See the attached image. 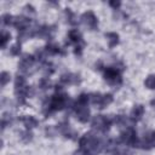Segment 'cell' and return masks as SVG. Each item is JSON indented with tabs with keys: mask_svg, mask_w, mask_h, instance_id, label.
I'll return each instance as SVG.
<instances>
[{
	"mask_svg": "<svg viewBox=\"0 0 155 155\" xmlns=\"http://www.w3.org/2000/svg\"><path fill=\"white\" fill-rule=\"evenodd\" d=\"M88 99H90V96H87V94H85V93L80 94V96L78 97V99H76L75 108H78V107H86L87 103H88Z\"/></svg>",
	"mask_w": 155,
	"mask_h": 155,
	"instance_id": "cell-14",
	"label": "cell"
},
{
	"mask_svg": "<svg viewBox=\"0 0 155 155\" xmlns=\"http://www.w3.org/2000/svg\"><path fill=\"white\" fill-rule=\"evenodd\" d=\"M40 86H41L42 88H47V87L50 86V81H48L47 79H42L41 82H40Z\"/></svg>",
	"mask_w": 155,
	"mask_h": 155,
	"instance_id": "cell-23",
	"label": "cell"
},
{
	"mask_svg": "<svg viewBox=\"0 0 155 155\" xmlns=\"http://www.w3.org/2000/svg\"><path fill=\"white\" fill-rule=\"evenodd\" d=\"M22 121H23V124H24V126H25L27 128H33V127H35V126L38 125L36 119L33 117V116H24V117L22 119Z\"/></svg>",
	"mask_w": 155,
	"mask_h": 155,
	"instance_id": "cell-13",
	"label": "cell"
},
{
	"mask_svg": "<svg viewBox=\"0 0 155 155\" xmlns=\"http://www.w3.org/2000/svg\"><path fill=\"white\" fill-rule=\"evenodd\" d=\"M111 101H113V97H111V94H99V93H94V94H92L91 96V102L94 104V105H97L98 108H104V107H107L109 103H111Z\"/></svg>",
	"mask_w": 155,
	"mask_h": 155,
	"instance_id": "cell-4",
	"label": "cell"
},
{
	"mask_svg": "<svg viewBox=\"0 0 155 155\" xmlns=\"http://www.w3.org/2000/svg\"><path fill=\"white\" fill-rule=\"evenodd\" d=\"M144 85H145L148 88H150V90L155 88V75H149V76L145 79Z\"/></svg>",
	"mask_w": 155,
	"mask_h": 155,
	"instance_id": "cell-16",
	"label": "cell"
},
{
	"mask_svg": "<svg viewBox=\"0 0 155 155\" xmlns=\"http://www.w3.org/2000/svg\"><path fill=\"white\" fill-rule=\"evenodd\" d=\"M10 40V34L6 33V31H2L1 33V47L4 48L6 46V42Z\"/></svg>",
	"mask_w": 155,
	"mask_h": 155,
	"instance_id": "cell-19",
	"label": "cell"
},
{
	"mask_svg": "<svg viewBox=\"0 0 155 155\" xmlns=\"http://www.w3.org/2000/svg\"><path fill=\"white\" fill-rule=\"evenodd\" d=\"M105 38H107L109 47H114V46H116L119 44V35L116 33H107Z\"/></svg>",
	"mask_w": 155,
	"mask_h": 155,
	"instance_id": "cell-11",
	"label": "cell"
},
{
	"mask_svg": "<svg viewBox=\"0 0 155 155\" xmlns=\"http://www.w3.org/2000/svg\"><path fill=\"white\" fill-rule=\"evenodd\" d=\"M61 80L64 84H76V82H79V76L73 75V74H64L61 78Z\"/></svg>",
	"mask_w": 155,
	"mask_h": 155,
	"instance_id": "cell-12",
	"label": "cell"
},
{
	"mask_svg": "<svg viewBox=\"0 0 155 155\" xmlns=\"http://www.w3.org/2000/svg\"><path fill=\"white\" fill-rule=\"evenodd\" d=\"M143 113H144V108L142 105H134L132 111H131V117L132 120H139L142 116H143Z\"/></svg>",
	"mask_w": 155,
	"mask_h": 155,
	"instance_id": "cell-10",
	"label": "cell"
},
{
	"mask_svg": "<svg viewBox=\"0 0 155 155\" xmlns=\"http://www.w3.org/2000/svg\"><path fill=\"white\" fill-rule=\"evenodd\" d=\"M109 125H110V120L103 115H96L92 120V127L97 131H101V132L108 131Z\"/></svg>",
	"mask_w": 155,
	"mask_h": 155,
	"instance_id": "cell-2",
	"label": "cell"
},
{
	"mask_svg": "<svg viewBox=\"0 0 155 155\" xmlns=\"http://www.w3.org/2000/svg\"><path fill=\"white\" fill-rule=\"evenodd\" d=\"M13 25L23 31V30L28 29V27H29V19L27 17H22V16L21 17H15L13 18Z\"/></svg>",
	"mask_w": 155,
	"mask_h": 155,
	"instance_id": "cell-9",
	"label": "cell"
},
{
	"mask_svg": "<svg viewBox=\"0 0 155 155\" xmlns=\"http://www.w3.org/2000/svg\"><path fill=\"white\" fill-rule=\"evenodd\" d=\"M69 39L71 42H75V44H79L81 41V35L80 33L76 30V29H73L69 31Z\"/></svg>",
	"mask_w": 155,
	"mask_h": 155,
	"instance_id": "cell-15",
	"label": "cell"
},
{
	"mask_svg": "<svg viewBox=\"0 0 155 155\" xmlns=\"http://www.w3.org/2000/svg\"><path fill=\"white\" fill-rule=\"evenodd\" d=\"M67 102H68V98L64 93H57L51 98L48 109L50 110H61L65 107Z\"/></svg>",
	"mask_w": 155,
	"mask_h": 155,
	"instance_id": "cell-1",
	"label": "cell"
},
{
	"mask_svg": "<svg viewBox=\"0 0 155 155\" xmlns=\"http://www.w3.org/2000/svg\"><path fill=\"white\" fill-rule=\"evenodd\" d=\"M120 142L127 145H134L137 142L136 138V132L132 127H127L121 134H120Z\"/></svg>",
	"mask_w": 155,
	"mask_h": 155,
	"instance_id": "cell-5",
	"label": "cell"
},
{
	"mask_svg": "<svg viewBox=\"0 0 155 155\" xmlns=\"http://www.w3.org/2000/svg\"><path fill=\"white\" fill-rule=\"evenodd\" d=\"M109 4H110V5H111V6H113V7H115V8H116V7H119V6H120V1H110V2H109Z\"/></svg>",
	"mask_w": 155,
	"mask_h": 155,
	"instance_id": "cell-25",
	"label": "cell"
},
{
	"mask_svg": "<svg viewBox=\"0 0 155 155\" xmlns=\"http://www.w3.org/2000/svg\"><path fill=\"white\" fill-rule=\"evenodd\" d=\"M13 18L15 17H12L10 15H4L2 16V23H5V24H13Z\"/></svg>",
	"mask_w": 155,
	"mask_h": 155,
	"instance_id": "cell-20",
	"label": "cell"
},
{
	"mask_svg": "<svg viewBox=\"0 0 155 155\" xmlns=\"http://www.w3.org/2000/svg\"><path fill=\"white\" fill-rule=\"evenodd\" d=\"M75 111H76V117L81 121V122H86L90 117V110L86 107H78L75 108Z\"/></svg>",
	"mask_w": 155,
	"mask_h": 155,
	"instance_id": "cell-8",
	"label": "cell"
},
{
	"mask_svg": "<svg viewBox=\"0 0 155 155\" xmlns=\"http://www.w3.org/2000/svg\"><path fill=\"white\" fill-rule=\"evenodd\" d=\"M104 79L108 84L110 85H120L121 84V78L119 71L115 68H107L104 71Z\"/></svg>",
	"mask_w": 155,
	"mask_h": 155,
	"instance_id": "cell-3",
	"label": "cell"
},
{
	"mask_svg": "<svg viewBox=\"0 0 155 155\" xmlns=\"http://www.w3.org/2000/svg\"><path fill=\"white\" fill-rule=\"evenodd\" d=\"M19 47H21V45H19V42L18 44H16V45H13L12 47H11V54H18L19 53Z\"/></svg>",
	"mask_w": 155,
	"mask_h": 155,
	"instance_id": "cell-22",
	"label": "cell"
},
{
	"mask_svg": "<svg viewBox=\"0 0 155 155\" xmlns=\"http://www.w3.org/2000/svg\"><path fill=\"white\" fill-rule=\"evenodd\" d=\"M73 155H91V154H90V153H87L86 150H84V149H81V148H80V149H79V150H76Z\"/></svg>",
	"mask_w": 155,
	"mask_h": 155,
	"instance_id": "cell-24",
	"label": "cell"
},
{
	"mask_svg": "<svg viewBox=\"0 0 155 155\" xmlns=\"http://www.w3.org/2000/svg\"><path fill=\"white\" fill-rule=\"evenodd\" d=\"M33 64H34V57L25 54V56H23V58H21L18 68H19V70L22 73H29V70L33 67Z\"/></svg>",
	"mask_w": 155,
	"mask_h": 155,
	"instance_id": "cell-7",
	"label": "cell"
},
{
	"mask_svg": "<svg viewBox=\"0 0 155 155\" xmlns=\"http://www.w3.org/2000/svg\"><path fill=\"white\" fill-rule=\"evenodd\" d=\"M0 80H1V86H5L10 81V74L6 71H2L0 75Z\"/></svg>",
	"mask_w": 155,
	"mask_h": 155,
	"instance_id": "cell-18",
	"label": "cell"
},
{
	"mask_svg": "<svg viewBox=\"0 0 155 155\" xmlns=\"http://www.w3.org/2000/svg\"><path fill=\"white\" fill-rule=\"evenodd\" d=\"M31 136H33V134H31V132L27 131V132H24V133H23V136H22L21 138H22L24 142H29V140H31V138H33Z\"/></svg>",
	"mask_w": 155,
	"mask_h": 155,
	"instance_id": "cell-21",
	"label": "cell"
},
{
	"mask_svg": "<svg viewBox=\"0 0 155 155\" xmlns=\"http://www.w3.org/2000/svg\"><path fill=\"white\" fill-rule=\"evenodd\" d=\"M46 52L47 53H51V54H54V53H58L61 50H59V47L57 46V45H54V44H50V45H47L46 46Z\"/></svg>",
	"mask_w": 155,
	"mask_h": 155,
	"instance_id": "cell-17",
	"label": "cell"
},
{
	"mask_svg": "<svg viewBox=\"0 0 155 155\" xmlns=\"http://www.w3.org/2000/svg\"><path fill=\"white\" fill-rule=\"evenodd\" d=\"M81 22L84 23V25H86L90 29H94L97 27V18L93 15V12H91V11L85 12L81 16Z\"/></svg>",
	"mask_w": 155,
	"mask_h": 155,
	"instance_id": "cell-6",
	"label": "cell"
}]
</instances>
